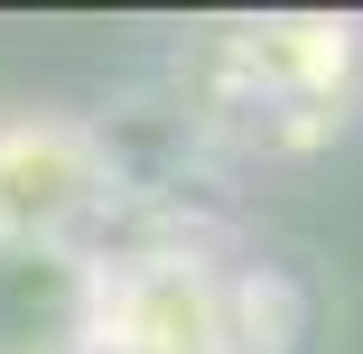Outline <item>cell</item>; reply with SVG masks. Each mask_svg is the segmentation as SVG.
Wrapping results in <instances>:
<instances>
[{
  "label": "cell",
  "mask_w": 363,
  "mask_h": 354,
  "mask_svg": "<svg viewBox=\"0 0 363 354\" xmlns=\"http://www.w3.org/2000/svg\"><path fill=\"white\" fill-rule=\"evenodd\" d=\"M205 131L242 150H317L363 103V19H233L196 47Z\"/></svg>",
  "instance_id": "1"
},
{
  "label": "cell",
  "mask_w": 363,
  "mask_h": 354,
  "mask_svg": "<svg viewBox=\"0 0 363 354\" xmlns=\"http://www.w3.org/2000/svg\"><path fill=\"white\" fill-rule=\"evenodd\" d=\"M121 205L112 140L75 112L0 103V243L10 252H84V233Z\"/></svg>",
  "instance_id": "2"
},
{
  "label": "cell",
  "mask_w": 363,
  "mask_h": 354,
  "mask_svg": "<svg viewBox=\"0 0 363 354\" xmlns=\"http://www.w3.org/2000/svg\"><path fill=\"white\" fill-rule=\"evenodd\" d=\"M0 354H94V261L0 243Z\"/></svg>",
  "instance_id": "3"
}]
</instances>
